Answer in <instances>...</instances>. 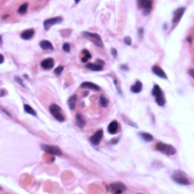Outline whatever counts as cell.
<instances>
[{
	"label": "cell",
	"instance_id": "obj_1",
	"mask_svg": "<svg viewBox=\"0 0 194 194\" xmlns=\"http://www.w3.org/2000/svg\"><path fill=\"white\" fill-rule=\"evenodd\" d=\"M171 178L175 183L180 185L188 186L191 184V181L188 178L185 172L182 171L181 170H176L173 172L171 175Z\"/></svg>",
	"mask_w": 194,
	"mask_h": 194
},
{
	"label": "cell",
	"instance_id": "obj_2",
	"mask_svg": "<svg viewBox=\"0 0 194 194\" xmlns=\"http://www.w3.org/2000/svg\"><path fill=\"white\" fill-rule=\"evenodd\" d=\"M152 95L155 97L157 105L159 106H164L165 105L166 100H165V95H164L162 89H161V87L158 84L154 85L153 88L152 89Z\"/></svg>",
	"mask_w": 194,
	"mask_h": 194
},
{
	"label": "cell",
	"instance_id": "obj_3",
	"mask_svg": "<svg viewBox=\"0 0 194 194\" xmlns=\"http://www.w3.org/2000/svg\"><path fill=\"white\" fill-rule=\"evenodd\" d=\"M156 150L166 155H173L177 153V150L170 144L164 143V142H159L155 145Z\"/></svg>",
	"mask_w": 194,
	"mask_h": 194
},
{
	"label": "cell",
	"instance_id": "obj_4",
	"mask_svg": "<svg viewBox=\"0 0 194 194\" xmlns=\"http://www.w3.org/2000/svg\"><path fill=\"white\" fill-rule=\"evenodd\" d=\"M126 189H127L126 186L124 185L122 182H120V181L112 183L106 187V190H107V191L113 194L123 193L124 191H125Z\"/></svg>",
	"mask_w": 194,
	"mask_h": 194
},
{
	"label": "cell",
	"instance_id": "obj_5",
	"mask_svg": "<svg viewBox=\"0 0 194 194\" xmlns=\"http://www.w3.org/2000/svg\"><path fill=\"white\" fill-rule=\"evenodd\" d=\"M82 35L84 36V37L87 38V39L92 41L94 44L99 46V47H103L104 46L102 39L99 34H96V33H90L88 32V31H85V32L82 33Z\"/></svg>",
	"mask_w": 194,
	"mask_h": 194
},
{
	"label": "cell",
	"instance_id": "obj_6",
	"mask_svg": "<svg viewBox=\"0 0 194 194\" xmlns=\"http://www.w3.org/2000/svg\"><path fill=\"white\" fill-rule=\"evenodd\" d=\"M49 112H50L52 115L58 122H63L65 120V118H64V116L62 113V109L59 105H56V104H52V105H50V107H49Z\"/></svg>",
	"mask_w": 194,
	"mask_h": 194
},
{
	"label": "cell",
	"instance_id": "obj_7",
	"mask_svg": "<svg viewBox=\"0 0 194 194\" xmlns=\"http://www.w3.org/2000/svg\"><path fill=\"white\" fill-rule=\"evenodd\" d=\"M138 8L142 11V14L144 15H148L150 14L151 10L152 9L153 2L151 0H139L137 1Z\"/></svg>",
	"mask_w": 194,
	"mask_h": 194
},
{
	"label": "cell",
	"instance_id": "obj_8",
	"mask_svg": "<svg viewBox=\"0 0 194 194\" xmlns=\"http://www.w3.org/2000/svg\"><path fill=\"white\" fill-rule=\"evenodd\" d=\"M41 149L46 152V153L51 154V155H62V152L60 149L56 146L53 145H48V144H42L41 145Z\"/></svg>",
	"mask_w": 194,
	"mask_h": 194
},
{
	"label": "cell",
	"instance_id": "obj_9",
	"mask_svg": "<svg viewBox=\"0 0 194 194\" xmlns=\"http://www.w3.org/2000/svg\"><path fill=\"white\" fill-rule=\"evenodd\" d=\"M63 18L62 17H55L49 18V19L45 20L43 22V27L45 31H49L50 29V27L53 25H56V24H59V23L62 22Z\"/></svg>",
	"mask_w": 194,
	"mask_h": 194
},
{
	"label": "cell",
	"instance_id": "obj_10",
	"mask_svg": "<svg viewBox=\"0 0 194 194\" xmlns=\"http://www.w3.org/2000/svg\"><path fill=\"white\" fill-rule=\"evenodd\" d=\"M104 64H105L104 61L101 60V59H97L95 63H88L86 65V68L93 71H101L103 68Z\"/></svg>",
	"mask_w": 194,
	"mask_h": 194
},
{
	"label": "cell",
	"instance_id": "obj_11",
	"mask_svg": "<svg viewBox=\"0 0 194 194\" xmlns=\"http://www.w3.org/2000/svg\"><path fill=\"white\" fill-rule=\"evenodd\" d=\"M186 11V8L184 7H180L178 8L174 11V15L173 18H172V23L173 24H177V23L180 22V19H181L182 16L184 15Z\"/></svg>",
	"mask_w": 194,
	"mask_h": 194
},
{
	"label": "cell",
	"instance_id": "obj_12",
	"mask_svg": "<svg viewBox=\"0 0 194 194\" xmlns=\"http://www.w3.org/2000/svg\"><path fill=\"white\" fill-rule=\"evenodd\" d=\"M103 137V130H99L89 138V141L94 146H98Z\"/></svg>",
	"mask_w": 194,
	"mask_h": 194
},
{
	"label": "cell",
	"instance_id": "obj_13",
	"mask_svg": "<svg viewBox=\"0 0 194 194\" xmlns=\"http://www.w3.org/2000/svg\"><path fill=\"white\" fill-rule=\"evenodd\" d=\"M54 64L55 62L52 58H47V59H45L44 60H43L41 62L40 65L43 69L49 70V69L52 68L53 66H54Z\"/></svg>",
	"mask_w": 194,
	"mask_h": 194
},
{
	"label": "cell",
	"instance_id": "obj_14",
	"mask_svg": "<svg viewBox=\"0 0 194 194\" xmlns=\"http://www.w3.org/2000/svg\"><path fill=\"white\" fill-rule=\"evenodd\" d=\"M152 71L153 72V74L155 75L158 76V77H161L162 79H168V77H167L166 74L165 72L159 67V65H154L153 67L152 68Z\"/></svg>",
	"mask_w": 194,
	"mask_h": 194
},
{
	"label": "cell",
	"instance_id": "obj_15",
	"mask_svg": "<svg viewBox=\"0 0 194 194\" xmlns=\"http://www.w3.org/2000/svg\"><path fill=\"white\" fill-rule=\"evenodd\" d=\"M80 87L81 88H84V89H92V90H94V91H99L100 90V87H99V86L97 85L96 84H94V83L88 82V81L83 82L82 84H80Z\"/></svg>",
	"mask_w": 194,
	"mask_h": 194
},
{
	"label": "cell",
	"instance_id": "obj_16",
	"mask_svg": "<svg viewBox=\"0 0 194 194\" xmlns=\"http://www.w3.org/2000/svg\"><path fill=\"white\" fill-rule=\"evenodd\" d=\"M118 130V123L116 120L112 121L110 124L108 126V132L110 134H116Z\"/></svg>",
	"mask_w": 194,
	"mask_h": 194
},
{
	"label": "cell",
	"instance_id": "obj_17",
	"mask_svg": "<svg viewBox=\"0 0 194 194\" xmlns=\"http://www.w3.org/2000/svg\"><path fill=\"white\" fill-rule=\"evenodd\" d=\"M34 35V29H28L25 30L24 31H23L21 34V38L23 39H25V40H28V39H32L33 36Z\"/></svg>",
	"mask_w": 194,
	"mask_h": 194
},
{
	"label": "cell",
	"instance_id": "obj_18",
	"mask_svg": "<svg viewBox=\"0 0 194 194\" xmlns=\"http://www.w3.org/2000/svg\"><path fill=\"white\" fill-rule=\"evenodd\" d=\"M39 46L43 50H54V47H53L52 44L49 40H42L39 42Z\"/></svg>",
	"mask_w": 194,
	"mask_h": 194
},
{
	"label": "cell",
	"instance_id": "obj_19",
	"mask_svg": "<svg viewBox=\"0 0 194 194\" xmlns=\"http://www.w3.org/2000/svg\"><path fill=\"white\" fill-rule=\"evenodd\" d=\"M142 84L141 81L140 80H137L135 82V84L134 85L131 86L130 87V91L134 93H139L142 91Z\"/></svg>",
	"mask_w": 194,
	"mask_h": 194
},
{
	"label": "cell",
	"instance_id": "obj_20",
	"mask_svg": "<svg viewBox=\"0 0 194 194\" xmlns=\"http://www.w3.org/2000/svg\"><path fill=\"white\" fill-rule=\"evenodd\" d=\"M76 124L80 128H83L84 127V125L86 124V121L84 119V116L81 114H77L76 115Z\"/></svg>",
	"mask_w": 194,
	"mask_h": 194
},
{
	"label": "cell",
	"instance_id": "obj_21",
	"mask_svg": "<svg viewBox=\"0 0 194 194\" xmlns=\"http://www.w3.org/2000/svg\"><path fill=\"white\" fill-rule=\"evenodd\" d=\"M77 101V95H76V94L72 95L71 97H69L68 100V105L71 110H74V109H75Z\"/></svg>",
	"mask_w": 194,
	"mask_h": 194
},
{
	"label": "cell",
	"instance_id": "obj_22",
	"mask_svg": "<svg viewBox=\"0 0 194 194\" xmlns=\"http://www.w3.org/2000/svg\"><path fill=\"white\" fill-rule=\"evenodd\" d=\"M139 135H140L142 140L146 142H151L153 140V137H152V135H151L150 134H149V133L140 132L139 133Z\"/></svg>",
	"mask_w": 194,
	"mask_h": 194
},
{
	"label": "cell",
	"instance_id": "obj_23",
	"mask_svg": "<svg viewBox=\"0 0 194 194\" xmlns=\"http://www.w3.org/2000/svg\"><path fill=\"white\" fill-rule=\"evenodd\" d=\"M24 109L27 113L30 114V115H31L33 116H35V117L36 116V111L34 110V109H33L31 105H27V104H25V105H24Z\"/></svg>",
	"mask_w": 194,
	"mask_h": 194
},
{
	"label": "cell",
	"instance_id": "obj_24",
	"mask_svg": "<svg viewBox=\"0 0 194 194\" xmlns=\"http://www.w3.org/2000/svg\"><path fill=\"white\" fill-rule=\"evenodd\" d=\"M82 55L84 56V58L81 59V60H82L83 62H87L88 59H90L91 58H92V56H91L90 52H89L88 50H87V49H84V50H82Z\"/></svg>",
	"mask_w": 194,
	"mask_h": 194
},
{
	"label": "cell",
	"instance_id": "obj_25",
	"mask_svg": "<svg viewBox=\"0 0 194 194\" xmlns=\"http://www.w3.org/2000/svg\"><path fill=\"white\" fill-rule=\"evenodd\" d=\"M27 8H28V3L27 2H24L20 6L19 9H18V14H25L27 11Z\"/></svg>",
	"mask_w": 194,
	"mask_h": 194
},
{
	"label": "cell",
	"instance_id": "obj_26",
	"mask_svg": "<svg viewBox=\"0 0 194 194\" xmlns=\"http://www.w3.org/2000/svg\"><path fill=\"white\" fill-rule=\"evenodd\" d=\"M99 103H100V105L102 106V107L104 108H106L108 107V105H109V99L106 98L105 96H101L100 97V99H99Z\"/></svg>",
	"mask_w": 194,
	"mask_h": 194
},
{
	"label": "cell",
	"instance_id": "obj_27",
	"mask_svg": "<svg viewBox=\"0 0 194 194\" xmlns=\"http://www.w3.org/2000/svg\"><path fill=\"white\" fill-rule=\"evenodd\" d=\"M63 70H64V67H63L62 65L58 66V67L54 70V74L57 76L61 75V74L62 73Z\"/></svg>",
	"mask_w": 194,
	"mask_h": 194
},
{
	"label": "cell",
	"instance_id": "obj_28",
	"mask_svg": "<svg viewBox=\"0 0 194 194\" xmlns=\"http://www.w3.org/2000/svg\"><path fill=\"white\" fill-rule=\"evenodd\" d=\"M62 49H63V51H64L65 52H70V51H71L70 44H69L68 43H64V45L62 46Z\"/></svg>",
	"mask_w": 194,
	"mask_h": 194
},
{
	"label": "cell",
	"instance_id": "obj_29",
	"mask_svg": "<svg viewBox=\"0 0 194 194\" xmlns=\"http://www.w3.org/2000/svg\"><path fill=\"white\" fill-rule=\"evenodd\" d=\"M124 43H125V44L127 45V46H130V45H131L132 40H131V38H130V36H126V37L124 38Z\"/></svg>",
	"mask_w": 194,
	"mask_h": 194
},
{
	"label": "cell",
	"instance_id": "obj_30",
	"mask_svg": "<svg viewBox=\"0 0 194 194\" xmlns=\"http://www.w3.org/2000/svg\"><path fill=\"white\" fill-rule=\"evenodd\" d=\"M14 80H15L16 82L18 83V84H19L21 86V87H25V86H24V83H23V80L21 79V77H14Z\"/></svg>",
	"mask_w": 194,
	"mask_h": 194
},
{
	"label": "cell",
	"instance_id": "obj_31",
	"mask_svg": "<svg viewBox=\"0 0 194 194\" xmlns=\"http://www.w3.org/2000/svg\"><path fill=\"white\" fill-rule=\"evenodd\" d=\"M111 53H112V56H113L114 59H116L118 56V51L117 49H115V48H112L111 49Z\"/></svg>",
	"mask_w": 194,
	"mask_h": 194
},
{
	"label": "cell",
	"instance_id": "obj_32",
	"mask_svg": "<svg viewBox=\"0 0 194 194\" xmlns=\"http://www.w3.org/2000/svg\"><path fill=\"white\" fill-rule=\"evenodd\" d=\"M189 74L191 75L192 77H193V69H190V70L189 71Z\"/></svg>",
	"mask_w": 194,
	"mask_h": 194
},
{
	"label": "cell",
	"instance_id": "obj_33",
	"mask_svg": "<svg viewBox=\"0 0 194 194\" xmlns=\"http://www.w3.org/2000/svg\"><path fill=\"white\" fill-rule=\"evenodd\" d=\"M3 96H4V89H1V97H3Z\"/></svg>",
	"mask_w": 194,
	"mask_h": 194
},
{
	"label": "cell",
	"instance_id": "obj_34",
	"mask_svg": "<svg viewBox=\"0 0 194 194\" xmlns=\"http://www.w3.org/2000/svg\"><path fill=\"white\" fill-rule=\"evenodd\" d=\"M1 58H2V60H1V64H2V63H3V62H4V57H3V56L2 54H1Z\"/></svg>",
	"mask_w": 194,
	"mask_h": 194
}]
</instances>
